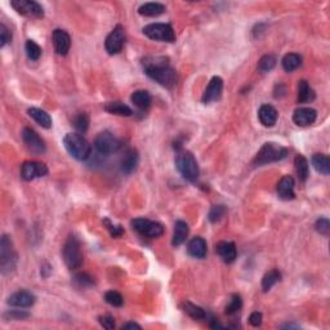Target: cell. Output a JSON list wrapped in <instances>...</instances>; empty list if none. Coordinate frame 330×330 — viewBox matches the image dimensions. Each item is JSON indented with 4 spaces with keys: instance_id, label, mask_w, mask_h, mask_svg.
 <instances>
[{
    "instance_id": "6da1fadb",
    "label": "cell",
    "mask_w": 330,
    "mask_h": 330,
    "mask_svg": "<svg viewBox=\"0 0 330 330\" xmlns=\"http://www.w3.org/2000/svg\"><path fill=\"white\" fill-rule=\"evenodd\" d=\"M142 66L145 70V74L150 79L159 82L161 87L165 88H172L177 84L178 75L176 70L171 67L169 60L162 56H149L142 60Z\"/></svg>"
},
{
    "instance_id": "7a4b0ae2",
    "label": "cell",
    "mask_w": 330,
    "mask_h": 330,
    "mask_svg": "<svg viewBox=\"0 0 330 330\" xmlns=\"http://www.w3.org/2000/svg\"><path fill=\"white\" fill-rule=\"evenodd\" d=\"M64 145L67 152L79 161H86L91 157V143L79 133H67L64 137Z\"/></svg>"
},
{
    "instance_id": "3957f363",
    "label": "cell",
    "mask_w": 330,
    "mask_h": 330,
    "mask_svg": "<svg viewBox=\"0 0 330 330\" xmlns=\"http://www.w3.org/2000/svg\"><path fill=\"white\" fill-rule=\"evenodd\" d=\"M176 167L178 169L179 174L188 182H196L199 178V165L195 156L190 151L178 150V154L176 156Z\"/></svg>"
},
{
    "instance_id": "277c9868",
    "label": "cell",
    "mask_w": 330,
    "mask_h": 330,
    "mask_svg": "<svg viewBox=\"0 0 330 330\" xmlns=\"http://www.w3.org/2000/svg\"><path fill=\"white\" fill-rule=\"evenodd\" d=\"M286 156H288V150L285 147L280 146L278 143L267 142L257 152L256 157L253 160V164L256 167H262V165L280 161V160L285 159Z\"/></svg>"
},
{
    "instance_id": "5b68a950",
    "label": "cell",
    "mask_w": 330,
    "mask_h": 330,
    "mask_svg": "<svg viewBox=\"0 0 330 330\" xmlns=\"http://www.w3.org/2000/svg\"><path fill=\"white\" fill-rule=\"evenodd\" d=\"M64 261L69 270H77L82 264V252L81 245H80L79 239L76 236H69L64 245V251H62Z\"/></svg>"
},
{
    "instance_id": "8992f818",
    "label": "cell",
    "mask_w": 330,
    "mask_h": 330,
    "mask_svg": "<svg viewBox=\"0 0 330 330\" xmlns=\"http://www.w3.org/2000/svg\"><path fill=\"white\" fill-rule=\"evenodd\" d=\"M17 253L13 249L11 237L3 235L0 240V271L3 275L12 272L16 268Z\"/></svg>"
},
{
    "instance_id": "52a82bcc",
    "label": "cell",
    "mask_w": 330,
    "mask_h": 330,
    "mask_svg": "<svg viewBox=\"0 0 330 330\" xmlns=\"http://www.w3.org/2000/svg\"><path fill=\"white\" fill-rule=\"evenodd\" d=\"M94 147H96L98 154L103 155V156H108V155H113L119 151V149L121 147V141L111 132L105 130V132L99 133L96 137Z\"/></svg>"
},
{
    "instance_id": "ba28073f",
    "label": "cell",
    "mask_w": 330,
    "mask_h": 330,
    "mask_svg": "<svg viewBox=\"0 0 330 330\" xmlns=\"http://www.w3.org/2000/svg\"><path fill=\"white\" fill-rule=\"evenodd\" d=\"M143 34L151 40L173 43L176 40V34L173 28L168 23H151L143 28Z\"/></svg>"
},
{
    "instance_id": "9c48e42d",
    "label": "cell",
    "mask_w": 330,
    "mask_h": 330,
    "mask_svg": "<svg viewBox=\"0 0 330 330\" xmlns=\"http://www.w3.org/2000/svg\"><path fill=\"white\" fill-rule=\"evenodd\" d=\"M132 227L134 231L150 239H156L164 234V227L160 223L154 221L146 219V218H135L132 221Z\"/></svg>"
},
{
    "instance_id": "30bf717a",
    "label": "cell",
    "mask_w": 330,
    "mask_h": 330,
    "mask_svg": "<svg viewBox=\"0 0 330 330\" xmlns=\"http://www.w3.org/2000/svg\"><path fill=\"white\" fill-rule=\"evenodd\" d=\"M11 6L17 13L26 17H34V18H41L44 16V8L36 2L33 0H13Z\"/></svg>"
},
{
    "instance_id": "8fae6325",
    "label": "cell",
    "mask_w": 330,
    "mask_h": 330,
    "mask_svg": "<svg viewBox=\"0 0 330 330\" xmlns=\"http://www.w3.org/2000/svg\"><path fill=\"white\" fill-rule=\"evenodd\" d=\"M22 141L25 143L26 149L35 155H43L47 151L45 142L40 138V135L31 128H23Z\"/></svg>"
},
{
    "instance_id": "7c38bea8",
    "label": "cell",
    "mask_w": 330,
    "mask_h": 330,
    "mask_svg": "<svg viewBox=\"0 0 330 330\" xmlns=\"http://www.w3.org/2000/svg\"><path fill=\"white\" fill-rule=\"evenodd\" d=\"M124 43H125V30H124L123 26L118 25L116 28H114V30L106 38V52L108 54H118L123 49Z\"/></svg>"
},
{
    "instance_id": "4fadbf2b",
    "label": "cell",
    "mask_w": 330,
    "mask_h": 330,
    "mask_svg": "<svg viewBox=\"0 0 330 330\" xmlns=\"http://www.w3.org/2000/svg\"><path fill=\"white\" fill-rule=\"evenodd\" d=\"M48 174L47 165L38 161H25L21 165V177L25 181H33L35 178H41Z\"/></svg>"
},
{
    "instance_id": "5bb4252c",
    "label": "cell",
    "mask_w": 330,
    "mask_h": 330,
    "mask_svg": "<svg viewBox=\"0 0 330 330\" xmlns=\"http://www.w3.org/2000/svg\"><path fill=\"white\" fill-rule=\"evenodd\" d=\"M223 92V80L219 76H213L210 79L209 84L206 87V89L204 91L201 101L204 103H212V102L218 101L222 96Z\"/></svg>"
},
{
    "instance_id": "9a60e30c",
    "label": "cell",
    "mask_w": 330,
    "mask_h": 330,
    "mask_svg": "<svg viewBox=\"0 0 330 330\" xmlns=\"http://www.w3.org/2000/svg\"><path fill=\"white\" fill-rule=\"evenodd\" d=\"M53 45H54L56 53L60 56H66L71 47V38L65 30L56 29L53 31Z\"/></svg>"
},
{
    "instance_id": "2e32d148",
    "label": "cell",
    "mask_w": 330,
    "mask_h": 330,
    "mask_svg": "<svg viewBox=\"0 0 330 330\" xmlns=\"http://www.w3.org/2000/svg\"><path fill=\"white\" fill-rule=\"evenodd\" d=\"M317 113L312 107H299L293 114V121L298 127H308L316 121Z\"/></svg>"
},
{
    "instance_id": "e0dca14e",
    "label": "cell",
    "mask_w": 330,
    "mask_h": 330,
    "mask_svg": "<svg viewBox=\"0 0 330 330\" xmlns=\"http://www.w3.org/2000/svg\"><path fill=\"white\" fill-rule=\"evenodd\" d=\"M36 298L33 293L28 292V290H19V292L13 293L11 297L8 298L7 303L12 307H19V308H29L34 306Z\"/></svg>"
},
{
    "instance_id": "ac0fdd59",
    "label": "cell",
    "mask_w": 330,
    "mask_h": 330,
    "mask_svg": "<svg viewBox=\"0 0 330 330\" xmlns=\"http://www.w3.org/2000/svg\"><path fill=\"white\" fill-rule=\"evenodd\" d=\"M294 187L295 182L294 179H293V177L284 176L283 178L279 181L276 191H278L279 196H280L283 200H292V199L295 198Z\"/></svg>"
},
{
    "instance_id": "d6986e66",
    "label": "cell",
    "mask_w": 330,
    "mask_h": 330,
    "mask_svg": "<svg viewBox=\"0 0 330 330\" xmlns=\"http://www.w3.org/2000/svg\"><path fill=\"white\" fill-rule=\"evenodd\" d=\"M140 164V155L134 149H130L125 152L120 162V171L125 174H132Z\"/></svg>"
},
{
    "instance_id": "ffe728a7",
    "label": "cell",
    "mask_w": 330,
    "mask_h": 330,
    "mask_svg": "<svg viewBox=\"0 0 330 330\" xmlns=\"http://www.w3.org/2000/svg\"><path fill=\"white\" fill-rule=\"evenodd\" d=\"M215 252H217L218 256L222 258V261L225 263H232L237 257L236 246L231 241L218 242L217 246H215Z\"/></svg>"
},
{
    "instance_id": "44dd1931",
    "label": "cell",
    "mask_w": 330,
    "mask_h": 330,
    "mask_svg": "<svg viewBox=\"0 0 330 330\" xmlns=\"http://www.w3.org/2000/svg\"><path fill=\"white\" fill-rule=\"evenodd\" d=\"M278 111L273 106L271 105H262L261 108L258 111V118L261 124L266 128L273 127L278 121Z\"/></svg>"
},
{
    "instance_id": "7402d4cb",
    "label": "cell",
    "mask_w": 330,
    "mask_h": 330,
    "mask_svg": "<svg viewBox=\"0 0 330 330\" xmlns=\"http://www.w3.org/2000/svg\"><path fill=\"white\" fill-rule=\"evenodd\" d=\"M187 252L191 257L198 259H204L208 253V248H206V241L203 237H194L190 240L187 245Z\"/></svg>"
},
{
    "instance_id": "603a6c76",
    "label": "cell",
    "mask_w": 330,
    "mask_h": 330,
    "mask_svg": "<svg viewBox=\"0 0 330 330\" xmlns=\"http://www.w3.org/2000/svg\"><path fill=\"white\" fill-rule=\"evenodd\" d=\"M188 236V225L183 221H177L174 225L173 239H172V245L173 246H179L186 241Z\"/></svg>"
},
{
    "instance_id": "cb8c5ba5",
    "label": "cell",
    "mask_w": 330,
    "mask_h": 330,
    "mask_svg": "<svg viewBox=\"0 0 330 330\" xmlns=\"http://www.w3.org/2000/svg\"><path fill=\"white\" fill-rule=\"evenodd\" d=\"M28 114L30 115V118H33L36 123L40 125V127L45 128V129H49L52 127V118L49 116V114L44 110H40V108L31 107L28 110Z\"/></svg>"
},
{
    "instance_id": "d4e9b609",
    "label": "cell",
    "mask_w": 330,
    "mask_h": 330,
    "mask_svg": "<svg viewBox=\"0 0 330 330\" xmlns=\"http://www.w3.org/2000/svg\"><path fill=\"white\" fill-rule=\"evenodd\" d=\"M312 165L316 169V172L324 174V176H329L330 173V159L327 155L325 154H315L312 156Z\"/></svg>"
},
{
    "instance_id": "484cf974",
    "label": "cell",
    "mask_w": 330,
    "mask_h": 330,
    "mask_svg": "<svg viewBox=\"0 0 330 330\" xmlns=\"http://www.w3.org/2000/svg\"><path fill=\"white\" fill-rule=\"evenodd\" d=\"M165 12V6L161 3H145L138 8V13L145 17H157Z\"/></svg>"
},
{
    "instance_id": "4316f807",
    "label": "cell",
    "mask_w": 330,
    "mask_h": 330,
    "mask_svg": "<svg viewBox=\"0 0 330 330\" xmlns=\"http://www.w3.org/2000/svg\"><path fill=\"white\" fill-rule=\"evenodd\" d=\"M105 110L107 111V113L113 114V115H119V116H132L133 114L132 108L120 101L108 102V103H106Z\"/></svg>"
},
{
    "instance_id": "83f0119b",
    "label": "cell",
    "mask_w": 330,
    "mask_h": 330,
    "mask_svg": "<svg viewBox=\"0 0 330 330\" xmlns=\"http://www.w3.org/2000/svg\"><path fill=\"white\" fill-rule=\"evenodd\" d=\"M130 99H132L133 103H134L138 108H141V110L149 108L152 101L151 94L147 91H142V89H141V91H135L134 93L132 94V97H130Z\"/></svg>"
},
{
    "instance_id": "f1b7e54d",
    "label": "cell",
    "mask_w": 330,
    "mask_h": 330,
    "mask_svg": "<svg viewBox=\"0 0 330 330\" xmlns=\"http://www.w3.org/2000/svg\"><path fill=\"white\" fill-rule=\"evenodd\" d=\"M315 99V92L306 80H300L298 84V102L299 103H307Z\"/></svg>"
},
{
    "instance_id": "f546056e",
    "label": "cell",
    "mask_w": 330,
    "mask_h": 330,
    "mask_svg": "<svg viewBox=\"0 0 330 330\" xmlns=\"http://www.w3.org/2000/svg\"><path fill=\"white\" fill-rule=\"evenodd\" d=\"M281 65L286 72H293L298 67L302 66V57L297 53H288V54L284 56Z\"/></svg>"
},
{
    "instance_id": "4dcf8cb0",
    "label": "cell",
    "mask_w": 330,
    "mask_h": 330,
    "mask_svg": "<svg viewBox=\"0 0 330 330\" xmlns=\"http://www.w3.org/2000/svg\"><path fill=\"white\" fill-rule=\"evenodd\" d=\"M294 165L299 181L306 182V179L310 176V165H308L307 159L303 155H297L294 159Z\"/></svg>"
},
{
    "instance_id": "1f68e13d",
    "label": "cell",
    "mask_w": 330,
    "mask_h": 330,
    "mask_svg": "<svg viewBox=\"0 0 330 330\" xmlns=\"http://www.w3.org/2000/svg\"><path fill=\"white\" fill-rule=\"evenodd\" d=\"M183 311L188 315L190 317H193L194 320H205L208 317V314L205 312V310L199 306L194 305L191 302H184L183 303Z\"/></svg>"
},
{
    "instance_id": "d6a6232c",
    "label": "cell",
    "mask_w": 330,
    "mask_h": 330,
    "mask_svg": "<svg viewBox=\"0 0 330 330\" xmlns=\"http://www.w3.org/2000/svg\"><path fill=\"white\" fill-rule=\"evenodd\" d=\"M281 280V273L278 270H271L267 272L262 279V289L263 292H268L275 284H278Z\"/></svg>"
},
{
    "instance_id": "836d02e7",
    "label": "cell",
    "mask_w": 330,
    "mask_h": 330,
    "mask_svg": "<svg viewBox=\"0 0 330 330\" xmlns=\"http://www.w3.org/2000/svg\"><path fill=\"white\" fill-rule=\"evenodd\" d=\"M72 125L80 133H86L89 128V116L87 114H77L72 120Z\"/></svg>"
},
{
    "instance_id": "e575fe53",
    "label": "cell",
    "mask_w": 330,
    "mask_h": 330,
    "mask_svg": "<svg viewBox=\"0 0 330 330\" xmlns=\"http://www.w3.org/2000/svg\"><path fill=\"white\" fill-rule=\"evenodd\" d=\"M275 66H276V57L272 54L263 56L258 62V70L261 72H263V74L270 72Z\"/></svg>"
},
{
    "instance_id": "d590c367",
    "label": "cell",
    "mask_w": 330,
    "mask_h": 330,
    "mask_svg": "<svg viewBox=\"0 0 330 330\" xmlns=\"http://www.w3.org/2000/svg\"><path fill=\"white\" fill-rule=\"evenodd\" d=\"M242 307V299L239 294H232L231 299L226 306V314L227 315H235L241 310Z\"/></svg>"
},
{
    "instance_id": "8d00e7d4",
    "label": "cell",
    "mask_w": 330,
    "mask_h": 330,
    "mask_svg": "<svg viewBox=\"0 0 330 330\" xmlns=\"http://www.w3.org/2000/svg\"><path fill=\"white\" fill-rule=\"evenodd\" d=\"M25 50L31 61H38L41 56V48L34 40H28L25 44Z\"/></svg>"
},
{
    "instance_id": "74e56055",
    "label": "cell",
    "mask_w": 330,
    "mask_h": 330,
    "mask_svg": "<svg viewBox=\"0 0 330 330\" xmlns=\"http://www.w3.org/2000/svg\"><path fill=\"white\" fill-rule=\"evenodd\" d=\"M74 284L80 289L89 288V286L94 285V280L88 273H77L74 276Z\"/></svg>"
},
{
    "instance_id": "f35d334b",
    "label": "cell",
    "mask_w": 330,
    "mask_h": 330,
    "mask_svg": "<svg viewBox=\"0 0 330 330\" xmlns=\"http://www.w3.org/2000/svg\"><path fill=\"white\" fill-rule=\"evenodd\" d=\"M225 214H226V206L225 205H214L212 209H210L208 218H209V221L212 223H217V222H219L223 217H225Z\"/></svg>"
},
{
    "instance_id": "ab89813d",
    "label": "cell",
    "mask_w": 330,
    "mask_h": 330,
    "mask_svg": "<svg viewBox=\"0 0 330 330\" xmlns=\"http://www.w3.org/2000/svg\"><path fill=\"white\" fill-rule=\"evenodd\" d=\"M105 300L108 303V305L114 306V307H120L123 306V297H121L120 293L115 292V290H110L105 294Z\"/></svg>"
},
{
    "instance_id": "60d3db41",
    "label": "cell",
    "mask_w": 330,
    "mask_h": 330,
    "mask_svg": "<svg viewBox=\"0 0 330 330\" xmlns=\"http://www.w3.org/2000/svg\"><path fill=\"white\" fill-rule=\"evenodd\" d=\"M103 225L106 226V229L108 230V232H110V235L113 237H120V236H123L124 229H123V227H121V226L114 225V223L111 222V221L108 219V218H105V219H103Z\"/></svg>"
},
{
    "instance_id": "b9f144b4",
    "label": "cell",
    "mask_w": 330,
    "mask_h": 330,
    "mask_svg": "<svg viewBox=\"0 0 330 330\" xmlns=\"http://www.w3.org/2000/svg\"><path fill=\"white\" fill-rule=\"evenodd\" d=\"M315 229L319 232L320 235H324V236H327L330 232V222L327 218H319L315 223Z\"/></svg>"
},
{
    "instance_id": "7bdbcfd3",
    "label": "cell",
    "mask_w": 330,
    "mask_h": 330,
    "mask_svg": "<svg viewBox=\"0 0 330 330\" xmlns=\"http://www.w3.org/2000/svg\"><path fill=\"white\" fill-rule=\"evenodd\" d=\"M4 317L9 320H23V319H28L29 314L28 312L22 311V310H12V311L7 312V314L4 315Z\"/></svg>"
},
{
    "instance_id": "ee69618b",
    "label": "cell",
    "mask_w": 330,
    "mask_h": 330,
    "mask_svg": "<svg viewBox=\"0 0 330 330\" xmlns=\"http://www.w3.org/2000/svg\"><path fill=\"white\" fill-rule=\"evenodd\" d=\"M12 39V35L11 33H9L8 29L6 28V25H0V47L3 48L4 45L7 44V43H9Z\"/></svg>"
},
{
    "instance_id": "f6af8a7d",
    "label": "cell",
    "mask_w": 330,
    "mask_h": 330,
    "mask_svg": "<svg viewBox=\"0 0 330 330\" xmlns=\"http://www.w3.org/2000/svg\"><path fill=\"white\" fill-rule=\"evenodd\" d=\"M99 324L107 330H113L115 327V319L111 315H105V316H99Z\"/></svg>"
},
{
    "instance_id": "bcb514c9",
    "label": "cell",
    "mask_w": 330,
    "mask_h": 330,
    "mask_svg": "<svg viewBox=\"0 0 330 330\" xmlns=\"http://www.w3.org/2000/svg\"><path fill=\"white\" fill-rule=\"evenodd\" d=\"M249 322H251L252 326H259L262 324V314L261 312L256 311L249 316Z\"/></svg>"
},
{
    "instance_id": "7dc6e473",
    "label": "cell",
    "mask_w": 330,
    "mask_h": 330,
    "mask_svg": "<svg viewBox=\"0 0 330 330\" xmlns=\"http://www.w3.org/2000/svg\"><path fill=\"white\" fill-rule=\"evenodd\" d=\"M123 329H141V325L135 324V322H127L123 325Z\"/></svg>"
},
{
    "instance_id": "c3c4849f",
    "label": "cell",
    "mask_w": 330,
    "mask_h": 330,
    "mask_svg": "<svg viewBox=\"0 0 330 330\" xmlns=\"http://www.w3.org/2000/svg\"><path fill=\"white\" fill-rule=\"evenodd\" d=\"M283 329H299V325H294V324H286L283 325Z\"/></svg>"
}]
</instances>
